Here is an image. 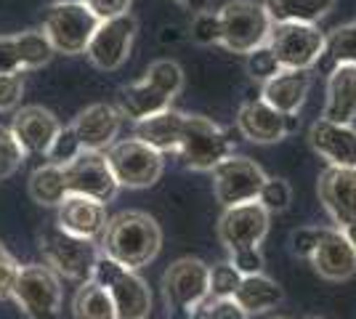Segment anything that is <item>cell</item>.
Instances as JSON below:
<instances>
[{"label":"cell","mask_w":356,"mask_h":319,"mask_svg":"<svg viewBox=\"0 0 356 319\" xmlns=\"http://www.w3.org/2000/svg\"><path fill=\"white\" fill-rule=\"evenodd\" d=\"M306 319H325V317H316V314H309Z\"/></svg>","instance_id":"cell-45"},{"label":"cell","mask_w":356,"mask_h":319,"mask_svg":"<svg viewBox=\"0 0 356 319\" xmlns=\"http://www.w3.org/2000/svg\"><path fill=\"white\" fill-rule=\"evenodd\" d=\"M19 269H22V263L6 250V245L0 243V301H3V298H11L16 277H19Z\"/></svg>","instance_id":"cell-39"},{"label":"cell","mask_w":356,"mask_h":319,"mask_svg":"<svg viewBox=\"0 0 356 319\" xmlns=\"http://www.w3.org/2000/svg\"><path fill=\"white\" fill-rule=\"evenodd\" d=\"M72 317L74 319H118L115 304L96 279L80 282L72 295Z\"/></svg>","instance_id":"cell-30"},{"label":"cell","mask_w":356,"mask_h":319,"mask_svg":"<svg viewBox=\"0 0 356 319\" xmlns=\"http://www.w3.org/2000/svg\"><path fill=\"white\" fill-rule=\"evenodd\" d=\"M40 253H43V263H48L59 277L72 279L77 285L93 279L96 263L102 259V247L96 240H83V237L67 234L56 224L43 229Z\"/></svg>","instance_id":"cell-5"},{"label":"cell","mask_w":356,"mask_h":319,"mask_svg":"<svg viewBox=\"0 0 356 319\" xmlns=\"http://www.w3.org/2000/svg\"><path fill=\"white\" fill-rule=\"evenodd\" d=\"M309 263L327 282H346L356 274V245L335 227H319Z\"/></svg>","instance_id":"cell-18"},{"label":"cell","mask_w":356,"mask_h":319,"mask_svg":"<svg viewBox=\"0 0 356 319\" xmlns=\"http://www.w3.org/2000/svg\"><path fill=\"white\" fill-rule=\"evenodd\" d=\"M210 173H213V197L221 208L258 199L261 186L266 181L264 167L250 157H239V154L226 157Z\"/></svg>","instance_id":"cell-14"},{"label":"cell","mask_w":356,"mask_h":319,"mask_svg":"<svg viewBox=\"0 0 356 319\" xmlns=\"http://www.w3.org/2000/svg\"><path fill=\"white\" fill-rule=\"evenodd\" d=\"M11 298L27 319H61V277L48 263H27L19 269Z\"/></svg>","instance_id":"cell-9"},{"label":"cell","mask_w":356,"mask_h":319,"mask_svg":"<svg viewBox=\"0 0 356 319\" xmlns=\"http://www.w3.org/2000/svg\"><path fill=\"white\" fill-rule=\"evenodd\" d=\"M268 227H271V213L258 199H252V202L223 208L221 218L216 224V234H218V243L232 256L239 250L261 247L268 234Z\"/></svg>","instance_id":"cell-12"},{"label":"cell","mask_w":356,"mask_h":319,"mask_svg":"<svg viewBox=\"0 0 356 319\" xmlns=\"http://www.w3.org/2000/svg\"><path fill=\"white\" fill-rule=\"evenodd\" d=\"M102 253L128 269H144L163 250V229L144 211H122L109 218L99 240Z\"/></svg>","instance_id":"cell-1"},{"label":"cell","mask_w":356,"mask_h":319,"mask_svg":"<svg viewBox=\"0 0 356 319\" xmlns=\"http://www.w3.org/2000/svg\"><path fill=\"white\" fill-rule=\"evenodd\" d=\"M268 319H287V317H268Z\"/></svg>","instance_id":"cell-46"},{"label":"cell","mask_w":356,"mask_h":319,"mask_svg":"<svg viewBox=\"0 0 356 319\" xmlns=\"http://www.w3.org/2000/svg\"><path fill=\"white\" fill-rule=\"evenodd\" d=\"M234 147L237 141L232 138V131L205 115H186L176 160H181L186 170L210 173L218 163L234 154Z\"/></svg>","instance_id":"cell-3"},{"label":"cell","mask_w":356,"mask_h":319,"mask_svg":"<svg viewBox=\"0 0 356 319\" xmlns=\"http://www.w3.org/2000/svg\"><path fill=\"white\" fill-rule=\"evenodd\" d=\"M319 240V227H300L296 229L293 234H290V253L296 256V259H303L309 261L312 256L314 245Z\"/></svg>","instance_id":"cell-41"},{"label":"cell","mask_w":356,"mask_h":319,"mask_svg":"<svg viewBox=\"0 0 356 319\" xmlns=\"http://www.w3.org/2000/svg\"><path fill=\"white\" fill-rule=\"evenodd\" d=\"M27 192H30L32 202H38L40 208H59L61 199L67 197V179H64V167L43 163L35 167L27 181Z\"/></svg>","instance_id":"cell-29"},{"label":"cell","mask_w":356,"mask_h":319,"mask_svg":"<svg viewBox=\"0 0 356 319\" xmlns=\"http://www.w3.org/2000/svg\"><path fill=\"white\" fill-rule=\"evenodd\" d=\"M109 215H106V205L86 195H67L56 208V227L64 229L67 234L83 237V240H102Z\"/></svg>","instance_id":"cell-21"},{"label":"cell","mask_w":356,"mask_h":319,"mask_svg":"<svg viewBox=\"0 0 356 319\" xmlns=\"http://www.w3.org/2000/svg\"><path fill=\"white\" fill-rule=\"evenodd\" d=\"M258 202L266 208L268 213H282L290 208L293 202V189L284 179H277V176H266V181L261 186V195H258Z\"/></svg>","instance_id":"cell-35"},{"label":"cell","mask_w":356,"mask_h":319,"mask_svg":"<svg viewBox=\"0 0 356 319\" xmlns=\"http://www.w3.org/2000/svg\"><path fill=\"white\" fill-rule=\"evenodd\" d=\"M90 6V11L99 19H112V16H122L131 11L134 0H86Z\"/></svg>","instance_id":"cell-43"},{"label":"cell","mask_w":356,"mask_h":319,"mask_svg":"<svg viewBox=\"0 0 356 319\" xmlns=\"http://www.w3.org/2000/svg\"><path fill=\"white\" fill-rule=\"evenodd\" d=\"M245 69H248L250 80H255V83H266V80H271L274 75L282 72L280 61L268 51V46H261V48H255L252 54H248V56H245Z\"/></svg>","instance_id":"cell-36"},{"label":"cell","mask_w":356,"mask_h":319,"mask_svg":"<svg viewBox=\"0 0 356 319\" xmlns=\"http://www.w3.org/2000/svg\"><path fill=\"white\" fill-rule=\"evenodd\" d=\"M181 8L192 11V14H202V11H210V3L213 0H176Z\"/></svg>","instance_id":"cell-44"},{"label":"cell","mask_w":356,"mask_h":319,"mask_svg":"<svg viewBox=\"0 0 356 319\" xmlns=\"http://www.w3.org/2000/svg\"><path fill=\"white\" fill-rule=\"evenodd\" d=\"M239 279H242V274L229 261L213 263L210 266V295H216V298H234V293L239 288Z\"/></svg>","instance_id":"cell-37"},{"label":"cell","mask_w":356,"mask_h":319,"mask_svg":"<svg viewBox=\"0 0 356 319\" xmlns=\"http://www.w3.org/2000/svg\"><path fill=\"white\" fill-rule=\"evenodd\" d=\"M11 131H14L16 141L22 144L27 157L30 154L32 157H45L56 133L61 131V122L51 109H45L40 104H30L16 109Z\"/></svg>","instance_id":"cell-22"},{"label":"cell","mask_w":356,"mask_h":319,"mask_svg":"<svg viewBox=\"0 0 356 319\" xmlns=\"http://www.w3.org/2000/svg\"><path fill=\"white\" fill-rule=\"evenodd\" d=\"M266 46L277 56L282 69H309L312 72L325 54V32L316 24L282 22V24H271Z\"/></svg>","instance_id":"cell-11"},{"label":"cell","mask_w":356,"mask_h":319,"mask_svg":"<svg viewBox=\"0 0 356 319\" xmlns=\"http://www.w3.org/2000/svg\"><path fill=\"white\" fill-rule=\"evenodd\" d=\"M298 125H300L298 115L277 112L261 99V93L255 99H245L237 109V131L252 144H277L282 138L293 136Z\"/></svg>","instance_id":"cell-17"},{"label":"cell","mask_w":356,"mask_h":319,"mask_svg":"<svg viewBox=\"0 0 356 319\" xmlns=\"http://www.w3.org/2000/svg\"><path fill=\"white\" fill-rule=\"evenodd\" d=\"M93 279L109 293L118 319H149L152 314V290L147 279L136 269H128L118 261L102 253V259L96 263Z\"/></svg>","instance_id":"cell-8"},{"label":"cell","mask_w":356,"mask_h":319,"mask_svg":"<svg viewBox=\"0 0 356 319\" xmlns=\"http://www.w3.org/2000/svg\"><path fill=\"white\" fill-rule=\"evenodd\" d=\"M109 167L118 179L120 189H149L163 179L165 154L152 149L138 138H118L106 149Z\"/></svg>","instance_id":"cell-10"},{"label":"cell","mask_w":356,"mask_h":319,"mask_svg":"<svg viewBox=\"0 0 356 319\" xmlns=\"http://www.w3.org/2000/svg\"><path fill=\"white\" fill-rule=\"evenodd\" d=\"M189 319H250V314H248L234 298H216V295H208L202 304L194 309Z\"/></svg>","instance_id":"cell-32"},{"label":"cell","mask_w":356,"mask_h":319,"mask_svg":"<svg viewBox=\"0 0 356 319\" xmlns=\"http://www.w3.org/2000/svg\"><path fill=\"white\" fill-rule=\"evenodd\" d=\"M80 152H83V147H80V141L74 136L72 125H61V131L56 133V138H54L51 149L45 152V163L64 167V165H70Z\"/></svg>","instance_id":"cell-34"},{"label":"cell","mask_w":356,"mask_h":319,"mask_svg":"<svg viewBox=\"0 0 356 319\" xmlns=\"http://www.w3.org/2000/svg\"><path fill=\"white\" fill-rule=\"evenodd\" d=\"M54 48L40 30H24L16 35H0V75H24L45 67Z\"/></svg>","instance_id":"cell-19"},{"label":"cell","mask_w":356,"mask_h":319,"mask_svg":"<svg viewBox=\"0 0 356 319\" xmlns=\"http://www.w3.org/2000/svg\"><path fill=\"white\" fill-rule=\"evenodd\" d=\"M160 288L168 319H189L194 309L210 295V266L192 256L176 259L163 272Z\"/></svg>","instance_id":"cell-6"},{"label":"cell","mask_w":356,"mask_h":319,"mask_svg":"<svg viewBox=\"0 0 356 319\" xmlns=\"http://www.w3.org/2000/svg\"><path fill=\"white\" fill-rule=\"evenodd\" d=\"M189 38H192L197 46H218V43H221V22H218V11L194 14L192 27H189Z\"/></svg>","instance_id":"cell-38"},{"label":"cell","mask_w":356,"mask_h":319,"mask_svg":"<svg viewBox=\"0 0 356 319\" xmlns=\"http://www.w3.org/2000/svg\"><path fill=\"white\" fill-rule=\"evenodd\" d=\"M99 24H102V19L90 11L86 0H59V3L48 6L40 32L51 43L54 54L80 56V54H86Z\"/></svg>","instance_id":"cell-4"},{"label":"cell","mask_w":356,"mask_h":319,"mask_svg":"<svg viewBox=\"0 0 356 319\" xmlns=\"http://www.w3.org/2000/svg\"><path fill=\"white\" fill-rule=\"evenodd\" d=\"M24 160H27V154L22 149V144L16 141L14 131L0 125V181L11 179L16 170L22 167Z\"/></svg>","instance_id":"cell-33"},{"label":"cell","mask_w":356,"mask_h":319,"mask_svg":"<svg viewBox=\"0 0 356 319\" xmlns=\"http://www.w3.org/2000/svg\"><path fill=\"white\" fill-rule=\"evenodd\" d=\"M221 22V43L232 54L248 56L255 48L266 46L271 32V16L266 14L264 3L255 0H229L218 11Z\"/></svg>","instance_id":"cell-7"},{"label":"cell","mask_w":356,"mask_h":319,"mask_svg":"<svg viewBox=\"0 0 356 319\" xmlns=\"http://www.w3.org/2000/svg\"><path fill=\"white\" fill-rule=\"evenodd\" d=\"M184 91V67L173 59H157L147 67L141 80L120 88L118 112L122 120H147L173 106V99Z\"/></svg>","instance_id":"cell-2"},{"label":"cell","mask_w":356,"mask_h":319,"mask_svg":"<svg viewBox=\"0 0 356 319\" xmlns=\"http://www.w3.org/2000/svg\"><path fill=\"white\" fill-rule=\"evenodd\" d=\"M64 179H67V192L86 195V197L104 202V205L112 202L120 192V183L104 152L83 149L70 165H64Z\"/></svg>","instance_id":"cell-16"},{"label":"cell","mask_w":356,"mask_h":319,"mask_svg":"<svg viewBox=\"0 0 356 319\" xmlns=\"http://www.w3.org/2000/svg\"><path fill=\"white\" fill-rule=\"evenodd\" d=\"M24 96V75H0V112L14 109Z\"/></svg>","instance_id":"cell-40"},{"label":"cell","mask_w":356,"mask_h":319,"mask_svg":"<svg viewBox=\"0 0 356 319\" xmlns=\"http://www.w3.org/2000/svg\"><path fill=\"white\" fill-rule=\"evenodd\" d=\"M184 122H186V112H178V109L170 106V109L157 112L147 120L136 122L134 136L138 141L149 144L152 149H157L160 154H173L176 157L181 133H184Z\"/></svg>","instance_id":"cell-26"},{"label":"cell","mask_w":356,"mask_h":319,"mask_svg":"<svg viewBox=\"0 0 356 319\" xmlns=\"http://www.w3.org/2000/svg\"><path fill=\"white\" fill-rule=\"evenodd\" d=\"M309 91H312V72L309 69H282L280 75H274L264 83L261 99L282 115H298L306 104Z\"/></svg>","instance_id":"cell-24"},{"label":"cell","mask_w":356,"mask_h":319,"mask_svg":"<svg viewBox=\"0 0 356 319\" xmlns=\"http://www.w3.org/2000/svg\"><path fill=\"white\" fill-rule=\"evenodd\" d=\"M237 301L248 314H264L268 309H277L284 301V290L277 279L266 274H248L239 279V288L234 293Z\"/></svg>","instance_id":"cell-27"},{"label":"cell","mask_w":356,"mask_h":319,"mask_svg":"<svg viewBox=\"0 0 356 319\" xmlns=\"http://www.w3.org/2000/svg\"><path fill=\"white\" fill-rule=\"evenodd\" d=\"M341 64H356V19L325 35V54L319 59V67L330 72Z\"/></svg>","instance_id":"cell-31"},{"label":"cell","mask_w":356,"mask_h":319,"mask_svg":"<svg viewBox=\"0 0 356 319\" xmlns=\"http://www.w3.org/2000/svg\"><path fill=\"white\" fill-rule=\"evenodd\" d=\"M72 131L80 147L90 149V152H106L120 136V125H122V115L118 112L115 104H90L83 112H77L72 122Z\"/></svg>","instance_id":"cell-20"},{"label":"cell","mask_w":356,"mask_h":319,"mask_svg":"<svg viewBox=\"0 0 356 319\" xmlns=\"http://www.w3.org/2000/svg\"><path fill=\"white\" fill-rule=\"evenodd\" d=\"M338 0H264V8L274 24L282 22H300V24H316L325 19Z\"/></svg>","instance_id":"cell-28"},{"label":"cell","mask_w":356,"mask_h":319,"mask_svg":"<svg viewBox=\"0 0 356 319\" xmlns=\"http://www.w3.org/2000/svg\"><path fill=\"white\" fill-rule=\"evenodd\" d=\"M316 195L332 227L356 245V167L327 165L316 179Z\"/></svg>","instance_id":"cell-13"},{"label":"cell","mask_w":356,"mask_h":319,"mask_svg":"<svg viewBox=\"0 0 356 319\" xmlns=\"http://www.w3.org/2000/svg\"><path fill=\"white\" fill-rule=\"evenodd\" d=\"M309 147L332 167H356V128L325 117L312 122Z\"/></svg>","instance_id":"cell-23"},{"label":"cell","mask_w":356,"mask_h":319,"mask_svg":"<svg viewBox=\"0 0 356 319\" xmlns=\"http://www.w3.org/2000/svg\"><path fill=\"white\" fill-rule=\"evenodd\" d=\"M136 32H138V19L131 11L122 16H112V19H102V24L96 27L86 48V56L96 69L115 72L131 56Z\"/></svg>","instance_id":"cell-15"},{"label":"cell","mask_w":356,"mask_h":319,"mask_svg":"<svg viewBox=\"0 0 356 319\" xmlns=\"http://www.w3.org/2000/svg\"><path fill=\"white\" fill-rule=\"evenodd\" d=\"M229 263H232V266H234L242 277H248V274H261V272H264V256H261V247L232 253Z\"/></svg>","instance_id":"cell-42"},{"label":"cell","mask_w":356,"mask_h":319,"mask_svg":"<svg viewBox=\"0 0 356 319\" xmlns=\"http://www.w3.org/2000/svg\"><path fill=\"white\" fill-rule=\"evenodd\" d=\"M322 117L354 125L356 120V64H341L327 72V99Z\"/></svg>","instance_id":"cell-25"}]
</instances>
